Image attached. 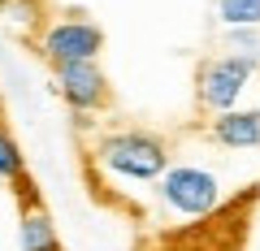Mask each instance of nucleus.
Instances as JSON below:
<instances>
[{
  "label": "nucleus",
  "instance_id": "obj_1",
  "mask_svg": "<svg viewBox=\"0 0 260 251\" xmlns=\"http://www.w3.org/2000/svg\"><path fill=\"white\" fill-rule=\"evenodd\" d=\"M91 160L109 182L156 186V177L169 169V148L152 130H109L95 139Z\"/></svg>",
  "mask_w": 260,
  "mask_h": 251
},
{
  "label": "nucleus",
  "instance_id": "obj_2",
  "mask_svg": "<svg viewBox=\"0 0 260 251\" xmlns=\"http://www.w3.org/2000/svg\"><path fill=\"white\" fill-rule=\"evenodd\" d=\"M156 199L169 217H182V221H204L217 208L225 204V186L213 169L204 165H174L156 177Z\"/></svg>",
  "mask_w": 260,
  "mask_h": 251
},
{
  "label": "nucleus",
  "instance_id": "obj_3",
  "mask_svg": "<svg viewBox=\"0 0 260 251\" xmlns=\"http://www.w3.org/2000/svg\"><path fill=\"white\" fill-rule=\"evenodd\" d=\"M260 78V65L247 61V56H234V52H217L208 56L204 65L195 69V104L204 117L213 113H225L234 104H247L251 83Z\"/></svg>",
  "mask_w": 260,
  "mask_h": 251
},
{
  "label": "nucleus",
  "instance_id": "obj_4",
  "mask_svg": "<svg viewBox=\"0 0 260 251\" xmlns=\"http://www.w3.org/2000/svg\"><path fill=\"white\" fill-rule=\"evenodd\" d=\"M35 52L48 65H70V61H100L104 30L83 13H56L35 35Z\"/></svg>",
  "mask_w": 260,
  "mask_h": 251
},
{
  "label": "nucleus",
  "instance_id": "obj_5",
  "mask_svg": "<svg viewBox=\"0 0 260 251\" xmlns=\"http://www.w3.org/2000/svg\"><path fill=\"white\" fill-rule=\"evenodd\" d=\"M52 87L70 109L78 113H100L109 109V78H104L100 61H70V65H52Z\"/></svg>",
  "mask_w": 260,
  "mask_h": 251
},
{
  "label": "nucleus",
  "instance_id": "obj_6",
  "mask_svg": "<svg viewBox=\"0 0 260 251\" xmlns=\"http://www.w3.org/2000/svg\"><path fill=\"white\" fill-rule=\"evenodd\" d=\"M204 134L225 152H260V104H234L204 121Z\"/></svg>",
  "mask_w": 260,
  "mask_h": 251
},
{
  "label": "nucleus",
  "instance_id": "obj_7",
  "mask_svg": "<svg viewBox=\"0 0 260 251\" xmlns=\"http://www.w3.org/2000/svg\"><path fill=\"white\" fill-rule=\"evenodd\" d=\"M18 242L22 251H61L56 225L48 217V208L30 195V186H22V217H18Z\"/></svg>",
  "mask_w": 260,
  "mask_h": 251
},
{
  "label": "nucleus",
  "instance_id": "obj_8",
  "mask_svg": "<svg viewBox=\"0 0 260 251\" xmlns=\"http://www.w3.org/2000/svg\"><path fill=\"white\" fill-rule=\"evenodd\" d=\"M48 22V5L44 0H0V26L13 30L22 39H35Z\"/></svg>",
  "mask_w": 260,
  "mask_h": 251
},
{
  "label": "nucleus",
  "instance_id": "obj_9",
  "mask_svg": "<svg viewBox=\"0 0 260 251\" xmlns=\"http://www.w3.org/2000/svg\"><path fill=\"white\" fill-rule=\"evenodd\" d=\"M0 182L26 186V156H22V143L13 139V130L0 121Z\"/></svg>",
  "mask_w": 260,
  "mask_h": 251
},
{
  "label": "nucleus",
  "instance_id": "obj_10",
  "mask_svg": "<svg viewBox=\"0 0 260 251\" xmlns=\"http://www.w3.org/2000/svg\"><path fill=\"white\" fill-rule=\"evenodd\" d=\"M221 48L234 52V56H247V61L260 65V26H225Z\"/></svg>",
  "mask_w": 260,
  "mask_h": 251
},
{
  "label": "nucleus",
  "instance_id": "obj_11",
  "mask_svg": "<svg viewBox=\"0 0 260 251\" xmlns=\"http://www.w3.org/2000/svg\"><path fill=\"white\" fill-rule=\"evenodd\" d=\"M221 26H260V0H217Z\"/></svg>",
  "mask_w": 260,
  "mask_h": 251
}]
</instances>
